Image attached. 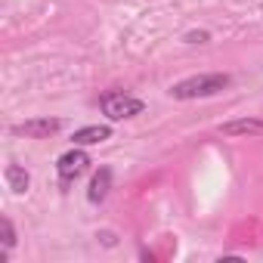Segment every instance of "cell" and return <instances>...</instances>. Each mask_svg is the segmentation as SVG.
Here are the masks:
<instances>
[{"instance_id":"6da1fadb","label":"cell","mask_w":263,"mask_h":263,"mask_svg":"<svg viewBox=\"0 0 263 263\" xmlns=\"http://www.w3.org/2000/svg\"><path fill=\"white\" fill-rule=\"evenodd\" d=\"M229 74H223V71H211V74H192V78H186V81H180V84H174L171 87V96L174 99H201V96H217L220 90H226L229 87Z\"/></svg>"},{"instance_id":"9c48e42d","label":"cell","mask_w":263,"mask_h":263,"mask_svg":"<svg viewBox=\"0 0 263 263\" xmlns=\"http://www.w3.org/2000/svg\"><path fill=\"white\" fill-rule=\"evenodd\" d=\"M0 232H4V248L10 251V248L16 245V229H13V223H10L7 217H4V220H0ZM7 251H4V254H0V260H7Z\"/></svg>"},{"instance_id":"7a4b0ae2","label":"cell","mask_w":263,"mask_h":263,"mask_svg":"<svg viewBox=\"0 0 263 263\" xmlns=\"http://www.w3.org/2000/svg\"><path fill=\"white\" fill-rule=\"evenodd\" d=\"M99 108L108 121H124V118H137L143 115L146 102L137 99V96H130V93H121V90H108L99 96Z\"/></svg>"},{"instance_id":"ba28073f","label":"cell","mask_w":263,"mask_h":263,"mask_svg":"<svg viewBox=\"0 0 263 263\" xmlns=\"http://www.w3.org/2000/svg\"><path fill=\"white\" fill-rule=\"evenodd\" d=\"M4 177H7V186H10L16 195L28 192V186H31V177H28V171H25V167H19V164H10V167L4 171Z\"/></svg>"},{"instance_id":"52a82bcc","label":"cell","mask_w":263,"mask_h":263,"mask_svg":"<svg viewBox=\"0 0 263 263\" xmlns=\"http://www.w3.org/2000/svg\"><path fill=\"white\" fill-rule=\"evenodd\" d=\"M108 189H111V171H108V167H99V171L93 174V180H90V189H87V198H90L93 204H99V201H105V195H108Z\"/></svg>"},{"instance_id":"5b68a950","label":"cell","mask_w":263,"mask_h":263,"mask_svg":"<svg viewBox=\"0 0 263 263\" xmlns=\"http://www.w3.org/2000/svg\"><path fill=\"white\" fill-rule=\"evenodd\" d=\"M108 137H111V127H108V124H90V127L74 130L71 143H74V146H96V143H105Z\"/></svg>"},{"instance_id":"277c9868","label":"cell","mask_w":263,"mask_h":263,"mask_svg":"<svg viewBox=\"0 0 263 263\" xmlns=\"http://www.w3.org/2000/svg\"><path fill=\"white\" fill-rule=\"evenodd\" d=\"M59 130H62V121H59V118H31V121L13 124V134L31 137V140H47V137L59 134Z\"/></svg>"},{"instance_id":"3957f363","label":"cell","mask_w":263,"mask_h":263,"mask_svg":"<svg viewBox=\"0 0 263 263\" xmlns=\"http://www.w3.org/2000/svg\"><path fill=\"white\" fill-rule=\"evenodd\" d=\"M87 167H90V155H87L84 149H68V152L59 155V161H56V171H59L62 186H71Z\"/></svg>"},{"instance_id":"30bf717a","label":"cell","mask_w":263,"mask_h":263,"mask_svg":"<svg viewBox=\"0 0 263 263\" xmlns=\"http://www.w3.org/2000/svg\"><path fill=\"white\" fill-rule=\"evenodd\" d=\"M189 41L192 44H201V41H208V34H189Z\"/></svg>"},{"instance_id":"8992f818","label":"cell","mask_w":263,"mask_h":263,"mask_svg":"<svg viewBox=\"0 0 263 263\" xmlns=\"http://www.w3.org/2000/svg\"><path fill=\"white\" fill-rule=\"evenodd\" d=\"M223 137H260L263 134V121H254V118H245V121H229L220 127Z\"/></svg>"}]
</instances>
